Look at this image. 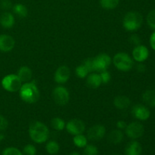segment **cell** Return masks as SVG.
<instances>
[{"label": "cell", "instance_id": "4dcf8cb0", "mask_svg": "<svg viewBox=\"0 0 155 155\" xmlns=\"http://www.w3.org/2000/svg\"><path fill=\"white\" fill-rule=\"evenodd\" d=\"M147 23L151 28L155 30V9L151 11L147 16Z\"/></svg>", "mask_w": 155, "mask_h": 155}, {"label": "cell", "instance_id": "cb8c5ba5", "mask_svg": "<svg viewBox=\"0 0 155 155\" xmlns=\"http://www.w3.org/2000/svg\"><path fill=\"white\" fill-rule=\"evenodd\" d=\"M45 150L51 155L57 154L60 150V145L56 141H49L45 145Z\"/></svg>", "mask_w": 155, "mask_h": 155}, {"label": "cell", "instance_id": "7c38bea8", "mask_svg": "<svg viewBox=\"0 0 155 155\" xmlns=\"http://www.w3.org/2000/svg\"><path fill=\"white\" fill-rule=\"evenodd\" d=\"M71 77V70L66 65L61 66L54 73V81L59 84L67 83Z\"/></svg>", "mask_w": 155, "mask_h": 155}, {"label": "cell", "instance_id": "7a4b0ae2", "mask_svg": "<svg viewBox=\"0 0 155 155\" xmlns=\"http://www.w3.org/2000/svg\"><path fill=\"white\" fill-rule=\"evenodd\" d=\"M19 94L22 101L28 104L37 102L40 98V92L34 82H27L22 84Z\"/></svg>", "mask_w": 155, "mask_h": 155}, {"label": "cell", "instance_id": "ffe728a7", "mask_svg": "<svg viewBox=\"0 0 155 155\" xmlns=\"http://www.w3.org/2000/svg\"><path fill=\"white\" fill-rule=\"evenodd\" d=\"M124 133L120 130H114L109 133L108 136H107V139L110 143L117 145L124 140Z\"/></svg>", "mask_w": 155, "mask_h": 155}, {"label": "cell", "instance_id": "603a6c76", "mask_svg": "<svg viewBox=\"0 0 155 155\" xmlns=\"http://www.w3.org/2000/svg\"><path fill=\"white\" fill-rule=\"evenodd\" d=\"M74 144L78 148H85L88 145V139L86 136H85L83 134H79L74 136L73 139Z\"/></svg>", "mask_w": 155, "mask_h": 155}, {"label": "cell", "instance_id": "7402d4cb", "mask_svg": "<svg viewBox=\"0 0 155 155\" xmlns=\"http://www.w3.org/2000/svg\"><path fill=\"white\" fill-rule=\"evenodd\" d=\"M12 8H13L14 13L21 18H26L27 15H28V9H27V8L24 5L21 4V3L15 4L12 7Z\"/></svg>", "mask_w": 155, "mask_h": 155}, {"label": "cell", "instance_id": "52a82bcc", "mask_svg": "<svg viewBox=\"0 0 155 155\" xmlns=\"http://www.w3.org/2000/svg\"><path fill=\"white\" fill-rule=\"evenodd\" d=\"M52 98L56 104L64 106L68 104L70 100L69 92L63 86H57L52 92Z\"/></svg>", "mask_w": 155, "mask_h": 155}, {"label": "cell", "instance_id": "2e32d148", "mask_svg": "<svg viewBox=\"0 0 155 155\" xmlns=\"http://www.w3.org/2000/svg\"><path fill=\"white\" fill-rule=\"evenodd\" d=\"M142 151V145L136 141H133L130 142L126 147L125 154L126 155H141Z\"/></svg>", "mask_w": 155, "mask_h": 155}, {"label": "cell", "instance_id": "3957f363", "mask_svg": "<svg viewBox=\"0 0 155 155\" xmlns=\"http://www.w3.org/2000/svg\"><path fill=\"white\" fill-rule=\"evenodd\" d=\"M143 22V18L137 12H130L124 16L123 21L124 27L128 31H135L139 30Z\"/></svg>", "mask_w": 155, "mask_h": 155}, {"label": "cell", "instance_id": "8d00e7d4", "mask_svg": "<svg viewBox=\"0 0 155 155\" xmlns=\"http://www.w3.org/2000/svg\"><path fill=\"white\" fill-rule=\"evenodd\" d=\"M127 126V123L124 120H119L117 123V127L119 130H125Z\"/></svg>", "mask_w": 155, "mask_h": 155}, {"label": "cell", "instance_id": "f1b7e54d", "mask_svg": "<svg viewBox=\"0 0 155 155\" xmlns=\"http://www.w3.org/2000/svg\"><path fill=\"white\" fill-rule=\"evenodd\" d=\"M23 155H36V147L31 144L25 145L23 149Z\"/></svg>", "mask_w": 155, "mask_h": 155}, {"label": "cell", "instance_id": "ab89813d", "mask_svg": "<svg viewBox=\"0 0 155 155\" xmlns=\"http://www.w3.org/2000/svg\"><path fill=\"white\" fill-rule=\"evenodd\" d=\"M4 139H5L4 135L2 134V133H0V142H2V141Z\"/></svg>", "mask_w": 155, "mask_h": 155}, {"label": "cell", "instance_id": "9c48e42d", "mask_svg": "<svg viewBox=\"0 0 155 155\" xmlns=\"http://www.w3.org/2000/svg\"><path fill=\"white\" fill-rule=\"evenodd\" d=\"M66 130L70 134L76 135L83 134V132L86 130L85 124L80 119H72L68 122L65 126Z\"/></svg>", "mask_w": 155, "mask_h": 155}, {"label": "cell", "instance_id": "484cf974", "mask_svg": "<svg viewBox=\"0 0 155 155\" xmlns=\"http://www.w3.org/2000/svg\"><path fill=\"white\" fill-rule=\"evenodd\" d=\"M51 126L54 130H57V131H61L65 128L64 120L60 117H54L51 120Z\"/></svg>", "mask_w": 155, "mask_h": 155}, {"label": "cell", "instance_id": "4316f807", "mask_svg": "<svg viewBox=\"0 0 155 155\" xmlns=\"http://www.w3.org/2000/svg\"><path fill=\"white\" fill-rule=\"evenodd\" d=\"M75 72H76V75L79 77V78H81L83 79L85 77H87L89 75V71L87 70V68L85 67V65L83 64H80L76 68L75 70Z\"/></svg>", "mask_w": 155, "mask_h": 155}, {"label": "cell", "instance_id": "d6986e66", "mask_svg": "<svg viewBox=\"0 0 155 155\" xmlns=\"http://www.w3.org/2000/svg\"><path fill=\"white\" fill-rule=\"evenodd\" d=\"M18 77H19L20 80H21V82H24V83H27V82L30 81L32 78V76H33V72H32V70L30 68L27 66H22L21 68H20V69L18 71Z\"/></svg>", "mask_w": 155, "mask_h": 155}, {"label": "cell", "instance_id": "d6a6232c", "mask_svg": "<svg viewBox=\"0 0 155 155\" xmlns=\"http://www.w3.org/2000/svg\"><path fill=\"white\" fill-rule=\"evenodd\" d=\"M83 64L85 65L89 73H92L94 71L93 69V58H89L86 59L83 62Z\"/></svg>", "mask_w": 155, "mask_h": 155}, {"label": "cell", "instance_id": "836d02e7", "mask_svg": "<svg viewBox=\"0 0 155 155\" xmlns=\"http://www.w3.org/2000/svg\"><path fill=\"white\" fill-rule=\"evenodd\" d=\"M0 8L5 11L9 10L12 8V3L10 0H1L0 1Z\"/></svg>", "mask_w": 155, "mask_h": 155}, {"label": "cell", "instance_id": "277c9868", "mask_svg": "<svg viewBox=\"0 0 155 155\" xmlns=\"http://www.w3.org/2000/svg\"><path fill=\"white\" fill-rule=\"evenodd\" d=\"M113 63L117 69L124 72L130 71L134 64L131 57L125 52H119L115 54L113 58Z\"/></svg>", "mask_w": 155, "mask_h": 155}, {"label": "cell", "instance_id": "4fadbf2b", "mask_svg": "<svg viewBox=\"0 0 155 155\" xmlns=\"http://www.w3.org/2000/svg\"><path fill=\"white\" fill-rule=\"evenodd\" d=\"M148 56H149V51L145 45H137L133 50V59L139 63L145 61L148 58Z\"/></svg>", "mask_w": 155, "mask_h": 155}, {"label": "cell", "instance_id": "5b68a950", "mask_svg": "<svg viewBox=\"0 0 155 155\" xmlns=\"http://www.w3.org/2000/svg\"><path fill=\"white\" fill-rule=\"evenodd\" d=\"M2 86L5 90L10 92H15L20 90L22 82L17 74H8L2 80Z\"/></svg>", "mask_w": 155, "mask_h": 155}, {"label": "cell", "instance_id": "8fae6325", "mask_svg": "<svg viewBox=\"0 0 155 155\" xmlns=\"http://www.w3.org/2000/svg\"><path fill=\"white\" fill-rule=\"evenodd\" d=\"M132 114L135 118L140 120H147L150 117V110L146 106L143 104H136L132 108Z\"/></svg>", "mask_w": 155, "mask_h": 155}, {"label": "cell", "instance_id": "6da1fadb", "mask_svg": "<svg viewBox=\"0 0 155 155\" xmlns=\"http://www.w3.org/2000/svg\"><path fill=\"white\" fill-rule=\"evenodd\" d=\"M30 137L35 143L42 144L46 142L49 137V130L47 126L39 121H35L29 128Z\"/></svg>", "mask_w": 155, "mask_h": 155}, {"label": "cell", "instance_id": "30bf717a", "mask_svg": "<svg viewBox=\"0 0 155 155\" xmlns=\"http://www.w3.org/2000/svg\"><path fill=\"white\" fill-rule=\"evenodd\" d=\"M106 129L103 125H95L89 129L87 132V139L91 141H99L104 137Z\"/></svg>", "mask_w": 155, "mask_h": 155}, {"label": "cell", "instance_id": "ba28073f", "mask_svg": "<svg viewBox=\"0 0 155 155\" xmlns=\"http://www.w3.org/2000/svg\"><path fill=\"white\" fill-rule=\"evenodd\" d=\"M127 136L130 139H136L141 138L144 134L145 128L143 125L139 122H133L127 126L125 129Z\"/></svg>", "mask_w": 155, "mask_h": 155}, {"label": "cell", "instance_id": "44dd1931", "mask_svg": "<svg viewBox=\"0 0 155 155\" xmlns=\"http://www.w3.org/2000/svg\"><path fill=\"white\" fill-rule=\"evenodd\" d=\"M142 100L148 106L155 107V89H149L144 92Z\"/></svg>", "mask_w": 155, "mask_h": 155}, {"label": "cell", "instance_id": "e575fe53", "mask_svg": "<svg viewBox=\"0 0 155 155\" xmlns=\"http://www.w3.org/2000/svg\"><path fill=\"white\" fill-rule=\"evenodd\" d=\"M130 42L133 45L137 46V45H139L141 44V39L137 34H133L130 37Z\"/></svg>", "mask_w": 155, "mask_h": 155}, {"label": "cell", "instance_id": "60d3db41", "mask_svg": "<svg viewBox=\"0 0 155 155\" xmlns=\"http://www.w3.org/2000/svg\"><path fill=\"white\" fill-rule=\"evenodd\" d=\"M70 155H80V153L77 152V151H74V152L71 153Z\"/></svg>", "mask_w": 155, "mask_h": 155}, {"label": "cell", "instance_id": "d4e9b609", "mask_svg": "<svg viewBox=\"0 0 155 155\" xmlns=\"http://www.w3.org/2000/svg\"><path fill=\"white\" fill-rule=\"evenodd\" d=\"M120 3V0H100V5L106 10L116 8Z\"/></svg>", "mask_w": 155, "mask_h": 155}, {"label": "cell", "instance_id": "5bb4252c", "mask_svg": "<svg viewBox=\"0 0 155 155\" xmlns=\"http://www.w3.org/2000/svg\"><path fill=\"white\" fill-rule=\"evenodd\" d=\"M15 45V40L12 36L7 34L0 35V51L8 52L12 51Z\"/></svg>", "mask_w": 155, "mask_h": 155}, {"label": "cell", "instance_id": "83f0119b", "mask_svg": "<svg viewBox=\"0 0 155 155\" xmlns=\"http://www.w3.org/2000/svg\"><path fill=\"white\" fill-rule=\"evenodd\" d=\"M98 150L95 145H87L84 148L83 155H98Z\"/></svg>", "mask_w": 155, "mask_h": 155}, {"label": "cell", "instance_id": "8992f818", "mask_svg": "<svg viewBox=\"0 0 155 155\" xmlns=\"http://www.w3.org/2000/svg\"><path fill=\"white\" fill-rule=\"evenodd\" d=\"M111 64V58L105 53H101L96 57L93 58L94 71L101 73L106 71Z\"/></svg>", "mask_w": 155, "mask_h": 155}, {"label": "cell", "instance_id": "f546056e", "mask_svg": "<svg viewBox=\"0 0 155 155\" xmlns=\"http://www.w3.org/2000/svg\"><path fill=\"white\" fill-rule=\"evenodd\" d=\"M2 155H23V154L19 149L15 147H8L2 151Z\"/></svg>", "mask_w": 155, "mask_h": 155}, {"label": "cell", "instance_id": "74e56055", "mask_svg": "<svg viewBox=\"0 0 155 155\" xmlns=\"http://www.w3.org/2000/svg\"><path fill=\"white\" fill-rule=\"evenodd\" d=\"M150 45L151 47L155 51V32L151 34V37H150Z\"/></svg>", "mask_w": 155, "mask_h": 155}, {"label": "cell", "instance_id": "f35d334b", "mask_svg": "<svg viewBox=\"0 0 155 155\" xmlns=\"http://www.w3.org/2000/svg\"><path fill=\"white\" fill-rule=\"evenodd\" d=\"M145 69H146V68H145V66L144 64H137V66H136V70H137V71H139V73H144L145 71Z\"/></svg>", "mask_w": 155, "mask_h": 155}, {"label": "cell", "instance_id": "1f68e13d", "mask_svg": "<svg viewBox=\"0 0 155 155\" xmlns=\"http://www.w3.org/2000/svg\"><path fill=\"white\" fill-rule=\"evenodd\" d=\"M100 77H101V83H104V84H107L110 82V73L107 71V70L106 71H102V72L100 73Z\"/></svg>", "mask_w": 155, "mask_h": 155}, {"label": "cell", "instance_id": "e0dca14e", "mask_svg": "<svg viewBox=\"0 0 155 155\" xmlns=\"http://www.w3.org/2000/svg\"><path fill=\"white\" fill-rule=\"evenodd\" d=\"M131 101L128 97L125 95H118L114 100V104L115 107L120 110H124L130 107Z\"/></svg>", "mask_w": 155, "mask_h": 155}, {"label": "cell", "instance_id": "ac0fdd59", "mask_svg": "<svg viewBox=\"0 0 155 155\" xmlns=\"http://www.w3.org/2000/svg\"><path fill=\"white\" fill-rule=\"evenodd\" d=\"M87 79H86V84L89 88L92 89H97L99 87L101 84V77H100L99 74H92L88 75Z\"/></svg>", "mask_w": 155, "mask_h": 155}, {"label": "cell", "instance_id": "d590c367", "mask_svg": "<svg viewBox=\"0 0 155 155\" xmlns=\"http://www.w3.org/2000/svg\"><path fill=\"white\" fill-rule=\"evenodd\" d=\"M8 123L6 118L0 114V131L5 130L8 128Z\"/></svg>", "mask_w": 155, "mask_h": 155}, {"label": "cell", "instance_id": "9a60e30c", "mask_svg": "<svg viewBox=\"0 0 155 155\" xmlns=\"http://www.w3.org/2000/svg\"><path fill=\"white\" fill-rule=\"evenodd\" d=\"M15 17L12 13L8 12H5L0 16V24L4 28H12L15 24Z\"/></svg>", "mask_w": 155, "mask_h": 155}]
</instances>
